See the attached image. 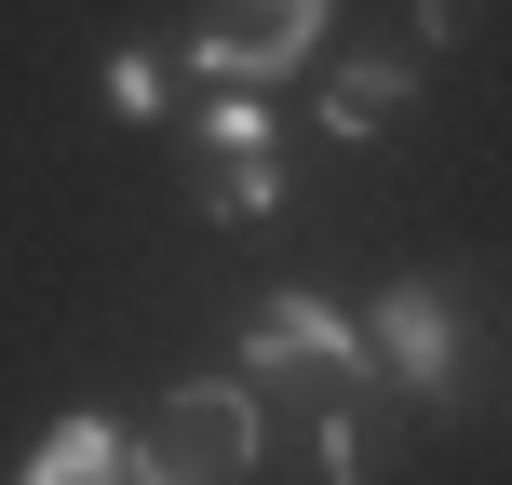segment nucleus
<instances>
[{
    "label": "nucleus",
    "instance_id": "20e7f679",
    "mask_svg": "<svg viewBox=\"0 0 512 485\" xmlns=\"http://www.w3.org/2000/svg\"><path fill=\"white\" fill-rule=\"evenodd\" d=\"M364 324V351H378V378L391 391H418V405H445L459 391V351H472V324H459V297L445 283H391L378 310H351Z\"/></svg>",
    "mask_w": 512,
    "mask_h": 485
},
{
    "label": "nucleus",
    "instance_id": "423d86ee",
    "mask_svg": "<svg viewBox=\"0 0 512 485\" xmlns=\"http://www.w3.org/2000/svg\"><path fill=\"white\" fill-rule=\"evenodd\" d=\"M122 445H135V418H108V405H68L41 445H27V472H14V485H122Z\"/></svg>",
    "mask_w": 512,
    "mask_h": 485
},
{
    "label": "nucleus",
    "instance_id": "f257e3e1",
    "mask_svg": "<svg viewBox=\"0 0 512 485\" xmlns=\"http://www.w3.org/2000/svg\"><path fill=\"white\" fill-rule=\"evenodd\" d=\"M256 378H176L122 445V485H243L256 472Z\"/></svg>",
    "mask_w": 512,
    "mask_h": 485
},
{
    "label": "nucleus",
    "instance_id": "f03ea898",
    "mask_svg": "<svg viewBox=\"0 0 512 485\" xmlns=\"http://www.w3.org/2000/svg\"><path fill=\"white\" fill-rule=\"evenodd\" d=\"M324 27H337V0H203L189 68H203V95H270V81L324 68Z\"/></svg>",
    "mask_w": 512,
    "mask_h": 485
},
{
    "label": "nucleus",
    "instance_id": "0eeeda50",
    "mask_svg": "<svg viewBox=\"0 0 512 485\" xmlns=\"http://www.w3.org/2000/svg\"><path fill=\"white\" fill-rule=\"evenodd\" d=\"M189 203H203V216H270V203H283V162H270V149H243V162H189Z\"/></svg>",
    "mask_w": 512,
    "mask_h": 485
},
{
    "label": "nucleus",
    "instance_id": "39448f33",
    "mask_svg": "<svg viewBox=\"0 0 512 485\" xmlns=\"http://www.w3.org/2000/svg\"><path fill=\"white\" fill-rule=\"evenodd\" d=\"M405 95H418V54H405V41L337 54V68H324V135H337V149H378V122H391Z\"/></svg>",
    "mask_w": 512,
    "mask_h": 485
},
{
    "label": "nucleus",
    "instance_id": "1a4fd4ad",
    "mask_svg": "<svg viewBox=\"0 0 512 485\" xmlns=\"http://www.w3.org/2000/svg\"><path fill=\"white\" fill-rule=\"evenodd\" d=\"M95 95L122 108V122H162V54H135V41H122V54L95 68Z\"/></svg>",
    "mask_w": 512,
    "mask_h": 485
},
{
    "label": "nucleus",
    "instance_id": "6e6552de",
    "mask_svg": "<svg viewBox=\"0 0 512 485\" xmlns=\"http://www.w3.org/2000/svg\"><path fill=\"white\" fill-rule=\"evenodd\" d=\"M270 95H203V162H243V149H270Z\"/></svg>",
    "mask_w": 512,
    "mask_h": 485
},
{
    "label": "nucleus",
    "instance_id": "9b49d317",
    "mask_svg": "<svg viewBox=\"0 0 512 485\" xmlns=\"http://www.w3.org/2000/svg\"><path fill=\"white\" fill-rule=\"evenodd\" d=\"M405 27L445 54V41H472V27H486V0H405Z\"/></svg>",
    "mask_w": 512,
    "mask_h": 485
},
{
    "label": "nucleus",
    "instance_id": "7ed1b4c3",
    "mask_svg": "<svg viewBox=\"0 0 512 485\" xmlns=\"http://www.w3.org/2000/svg\"><path fill=\"white\" fill-rule=\"evenodd\" d=\"M230 378H324L337 405L351 391H378V351H364V324L337 297H310V283H283V297H256V324H243V364Z\"/></svg>",
    "mask_w": 512,
    "mask_h": 485
},
{
    "label": "nucleus",
    "instance_id": "9d476101",
    "mask_svg": "<svg viewBox=\"0 0 512 485\" xmlns=\"http://www.w3.org/2000/svg\"><path fill=\"white\" fill-rule=\"evenodd\" d=\"M310 459H324V485H378V459H364V432H351V405L310 418Z\"/></svg>",
    "mask_w": 512,
    "mask_h": 485
}]
</instances>
